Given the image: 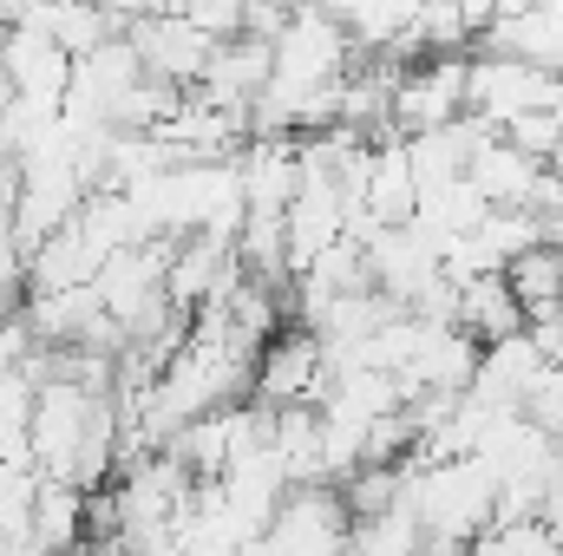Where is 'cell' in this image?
<instances>
[{
    "instance_id": "obj_16",
    "label": "cell",
    "mask_w": 563,
    "mask_h": 556,
    "mask_svg": "<svg viewBox=\"0 0 563 556\" xmlns=\"http://www.w3.org/2000/svg\"><path fill=\"white\" fill-rule=\"evenodd\" d=\"M505 276H511V288H518V301H525V314H531V321L563 308V256H558V243H538V249L511 256V263H505Z\"/></svg>"
},
{
    "instance_id": "obj_10",
    "label": "cell",
    "mask_w": 563,
    "mask_h": 556,
    "mask_svg": "<svg viewBox=\"0 0 563 556\" xmlns=\"http://www.w3.org/2000/svg\"><path fill=\"white\" fill-rule=\"evenodd\" d=\"M544 367H551V360H544L538 334H531V327H518V334H505V341H485L472 393H485L492 407H525V393H531V380H538Z\"/></svg>"
},
{
    "instance_id": "obj_12",
    "label": "cell",
    "mask_w": 563,
    "mask_h": 556,
    "mask_svg": "<svg viewBox=\"0 0 563 556\" xmlns=\"http://www.w3.org/2000/svg\"><path fill=\"white\" fill-rule=\"evenodd\" d=\"M367 210H374L380 223H407V216L420 210V170H413L407 138L374 144V164H367Z\"/></svg>"
},
{
    "instance_id": "obj_18",
    "label": "cell",
    "mask_w": 563,
    "mask_h": 556,
    "mask_svg": "<svg viewBox=\"0 0 563 556\" xmlns=\"http://www.w3.org/2000/svg\"><path fill=\"white\" fill-rule=\"evenodd\" d=\"M472 551H485V556H518V551L551 556V551H563V544H558V531L544 524V511H531V518H492Z\"/></svg>"
},
{
    "instance_id": "obj_15",
    "label": "cell",
    "mask_w": 563,
    "mask_h": 556,
    "mask_svg": "<svg viewBox=\"0 0 563 556\" xmlns=\"http://www.w3.org/2000/svg\"><path fill=\"white\" fill-rule=\"evenodd\" d=\"M420 216L432 236H465V230H478L485 216H492V197L478 190V177L465 170V177H445V184H432V190H420Z\"/></svg>"
},
{
    "instance_id": "obj_8",
    "label": "cell",
    "mask_w": 563,
    "mask_h": 556,
    "mask_svg": "<svg viewBox=\"0 0 563 556\" xmlns=\"http://www.w3.org/2000/svg\"><path fill=\"white\" fill-rule=\"evenodd\" d=\"M544 170L551 164L538 151H525L511 132H498V125H485V138L472 144V177H478V190L492 203H531L538 184H544Z\"/></svg>"
},
{
    "instance_id": "obj_9",
    "label": "cell",
    "mask_w": 563,
    "mask_h": 556,
    "mask_svg": "<svg viewBox=\"0 0 563 556\" xmlns=\"http://www.w3.org/2000/svg\"><path fill=\"white\" fill-rule=\"evenodd\" d=\"M478 46L518 53V59H538V66L563 73V7H544V0L505 7V13H492V26L478 33Z\"/></svg>"
},
{
    "instance_id": "obj_11",
    "label": "cell",
    "mask_w": 563,
    "mask_h": 556,
    "mask_svg": "<svg viewBox=\"0 0 563 556\" xmlns=\"http://www.w3.org/2000/svg\"><path fill=\"white\" fill-rule=\"evenodd\" d=\"M452 321H459L465 334H478V341H505V334L531 327V314H525V301H518V288H511L505 269L459 281V314H452Z\"/></svg>"
},
{
    "instance_id": "obj_17",
    "label": "cell",
    "mask_w": 563,
    "mask_h": 556,
    "mask_svg": "<svg viewBox=\"0 0 563 556\" xmlns=\"http://www.w3.org/2000/svg\"><path fill=\"white\" fill-rule=\"evenodd\" d=\"M347 544H354V551H380V556L426 551V524H420V511L400 498V504H387V511H367V518H354Z\"/></svg>"
},
{
    "instance_id": "obj_7",
    "label": "cell",
    "mask_w": 563,
    "mask_h": 556,
    "mask_svg": "<svg viewBox=\"0 0 563 556\" xmlns=\"http://www.w3.org/2000/svg\"><path fill=\"white\" fill-rule=\"evenodd\" d=\"M73 53L46 33V26H7V86L20 99H40V105H66L73 92Z\"/></svg>"
},
{
    "instance_id": "obj_3",
    "label": "cell",
    "mask_w": 563,
    "mask_h": 556,
    "mask_svg": "<svg viewBox=\"0 0 563 556\" xmlns=\"http://www.w3.org/2000/svg\"><path fill=\"white\" fill-rule=\"evenodd\" d=\"M472 112V59L465 53H432L426 66H400L394 79V132H432Z\"/></svg>"
},
{
    "instance_id": "obj_21",
    "label": "cell",
    "mask_w": 563,
    "mask_h": 556,
    "mask_svg": "<svg viewBox=\"0 0 563 556\" xmlns=\"http://www.w3.org/2000/svg\"><path fill=\"white\" fill-rule=\"evenodd\" d=\"M544 164H551V170H558V177H563V138H558V151H551V157H544Z\"/></svg>"
},
{
    "instance_id": "obj_20",
    "label": "cell",
    "mask_w": 563,
    "mask_h": 556,
    "mask_svg": "<svg viewBox=\"0 0 563 556\" xmlns=\"http://www.w3.org/2000/svg\"><path fill=\"white\" fill-rule=\"evenodd\" d=\"M544 524L558 531V544H563V471L551 478V491H544Z\"/></svg>"
},
{
    "instance_id": "obj_4",
    "label": "cell",
    "mask_w": 563,
    "mask_h": 556,
    "mask_svg": "<svg viewBox=\"0 0 563 556\" xmlns=\"http://www.w3.org/2000/svg\"><path fill=\"white\" fill-rule=\"evenodd\" d=\"M334 387V367H328V341L314 327H295V334H269L256 347V400L263 407H321Z\"/></svg>"
},
{
    "instance_id": "obj_1",
    "label": "cell",
    "mask_w": 563,
    "mask_h": 556,
    "mask_svg": "<svg viewBox=\"0 0 563 556\" xmlns=\"http://www.w3.org/2000/svg\"><path fill=\"white\" fill-rule=\"evenodd\" d=\"M407 504L426 524V551H472L478 531L498 518V471L478 452L452 458H413Z\"/></svg>"
},
{
    "instance_id": "obj_14",
    "label": "cell",
    "mask_w": 563,
    "mask_h": 556,
    "mask_svg": "<svg viewBox=\"0 0 563 556\" xmlns=\"http://www.w3.org/2000/svg\"><path fill=\"white\" fill-rule=\"evenodd\" d=\"M20 26H46L73 59H79V53H92V46H106L112 33H125V26L112 20V7H106V0H40Z\"/></svg>"
},
{
    "instance_id": "obj_13",
    "label": "cell",
    "mask_w": 563,
    "mask_h": 556,
    "mask_svg": "<svg viewBox=\"0 0 563 556\" xmlns=\"http://www.w3.org/2000/svg\"><path fill=\"white\" fill-rule=\"evenodd\" d=\"M86 511H92V485L40 471V498H33V551L79 544V537H86Z\"/></svg>"
},
{
    "instance_id": "obj_2",
    "label": "cell",
    "mask_w": 563,
    "mask_h": 556,
    "mask_svg": "<svg viewBox=\"0 0 563 556\" xmlns=\"http://www.w3.org/2000/svg\"><path fill=\"white\" fill-rule=\"evenodd\" d=\"M347 66H354V26L321 0H295L288 26L276 33V79H288V86H341Z\"/></svg>"
},
{
    "instance_id": "obj_19",
    "label": "cell",
    "mask_w": 563,
    "mask_h": 556,
    "mask_svg": "<svg viewBox=\"0 0 563 556\" xmlns=\"http://www.w3.org/2000/svg\"><path fill=\"white\" fill-rule=\"evenodd\" d=\"M170 13H184V20H197L203 33H217V40H230V33H243V13H250V0H164Z\"/></svg>"
},
{
    "instance_id": "obj_6",
    "label": "cell",
    "mask_w": 563,
    "mask_h": 556,
    "mask_svg": "<svg viewBox=\"0 0 563 556\" xmlns=\"http://www.w3.org/2000/svg\"><path fill=\"white\" fill-rule=\"evenodd\" d=\"M125 33L139 40L144 73H157V79H170V86H197V79L210 73L217 33H203L197 20H184V13H170V7H157V13L132 20Z\"/></svg>"
},
{
    "instance_id": "obj_5",
    "label": "cell",
    "mask_w": 563,
    "mask_h": 556,
    "mask_svg": "<svg viewBox=\"0 0 563 556\" xmlns=\"http://www.w3.org/2000/svg\"><path fill=\"white\" fill-rule=\"evenodd\" d=\"M354 531V511H347V491L334 478H308V485H288L282 491V511L263 537V551H341Z\"/></svg>"
},
{
    "instance_id": "obj_22",
    "label": "cell",
    "mask_w": 563,
    "mask_h": 556,
    "mask_svg": "<svg viewBox=\"0 0 563 556\" xmlns=\"http://www.w3.org/2000/svg\"><path fill=\"white\" fill-rule=\"evenodd\" d=\"M558 256H563V243H558Z\"/></svg>"
}]
</instances>
